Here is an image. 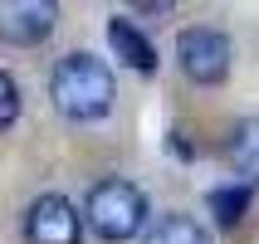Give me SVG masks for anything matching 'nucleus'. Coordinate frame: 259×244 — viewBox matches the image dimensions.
<instances>
[{
	"label": "nucleus",
	"mask_w": 259,
	"mask_h": 244,
	"mask_svg": "<svg viewBox=\"0 0 259 244\" xmlns=\"http://www.w3.org/2000/svg\"><path fill=\"white\" fill-rule=\"evenodd\" d=\"M49 103L69 122H103L117 103V78L98 54L73 49L49 69Z\"/></svg>",
	"instance_id": "f257e3e1"
},
{
	"label": "nucleus",
	"mask_w": 259,
	"mask_h": 244,
	"mask_svg": "<svg viewBox=\"0 0 259 244\" xmlns=\"http://www.w3.org/2000/svg\"><path fill=\"white\" fill-rule=\"evenodd\" d=\"M83 225H88V234H98L103 244L142 239L147 225H152L147 190L132 186L127 176H103L98 186L83 196Z\"/></svg>",
	"instance_id": "f03ea898"
},
{
	"label": "nucleus",
	"mask_w": 259,
	"mask_h": 244,
	"mask_svg": "<svg viewBox=\"0 0 259 244\" xmlns=\"http://www.w3.org/2000/svg\"><path fill=\"white\" fill-rule=\"evenodd\" d=\"M230 64H235V44L225 29L215 25H186L176 34V69L186 73L191 83L201 88H220L230 78Z\"/></svg>",
	"instance_id": "7ed1b4c3"
},
{
	"label": "nucleus",
	"mask_w": 259,
	"mask_h": 244,
	"mask_svg": "<svg viewBox=\"0 0 259 244\" xmlns=\"http://www.w3.org/2000/svg\"><path fill=\"white\" fill-rule=\"evenodd\" d=\"M25 239L29 244H83V210L69 196L44 190L25 210Z\"/></svg>",
	"instance_id": "20e7f679"
},
{
	"label": "nucleus",
	"mask_w": 259,
	"mask_h": 244,
	"mask_svg": "<svg viewBox=\"0 0 259 244\" xmlns=\"http://www.w3.org/2000/svg\"><path fill=\"white\" fill-rule=\"evenodd\" d=\"M59 5L54 0H0V39L15 49H34L54 34Z\"/></svg>",
	"instance_id": "39448f33"
},
{
	"label": "nucleus",
	"mask_w": 259,
	"mask_h": 244,
	"mask_svg": "<svg viewBox=\"0 0 259 244\" xmlns=\"http://www.w3.org/2000/svg\"><path fill=\"white\" fill-rule=\"evenodd\" d=\"M108 49H113L127 69H137V73H152V69H157V49L147 44V34L132 25L127 15H113V20H108Z\"/></svg>",
	"instance_id": "423d86ee"
},
{
	"label": "nucleus",
	"mask_w": 259,
	"mask_h": 244,
	"mask_svg": "<svg viewBox=\"0 0 259 244\" xmlns=\"http://www.w3.org/2000/svg\"><path fill=\"white\" fill-rule=\"evenodd\" d=\"M225 161L230 171L245 181V186H259V117H240L225 137Z\"/></svg>",
	"instance_id": "0eeeda50"
},
{
	"label": "nucleus",
	"mask_w": 259,
	"mask_h": 244,
	"mask_svg": "<svg viewBox=\"0 0 259 244\" xmlns=\"http://www.w3.org/2000/svg\"><path fill=\"white\" fill-rule=\"evenodd\" d=\"M249 201H254V186H245V181L205 190V210H210V220H215L220 230H235V225L249 215Z\"/></svg>",
	"instance_id": "6e6552de"
},
{
	"label": "nucleus",
	"mask_w": 259,
	"mask_h": 244,
	"mask_svg": "<svg viewBox=\"0 0 259 244\" xmlns=\"http://www.w3.org/2000/svg\"><path fill=\"white\" fill-rule=\"evenodd\" d=\"M142 244H215L210 239V230H205L201 220H191V215H157L152 225H147Z\"/></svg>",
	"instance_id": "1a4fd4ad"
},
{
	"label": "nucleus",
	"mask_w": 259,
	"mask_h": 244,
	"mask_svg": "<svg viewBox=\"0 0 259 244\" xmlns=\"http://www.w3.org/2000/svg\"><path fill=\"white\" fill-rule=\"evenodd\" d=\"M20 113H25V93H20V83H15V73L0 69V127H15Z\"/></svg>",
	"instance_id": "9d476101"
}]
</instances>
